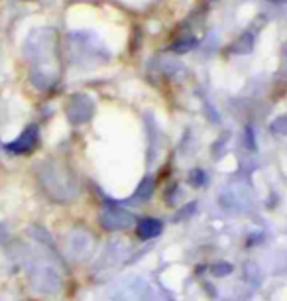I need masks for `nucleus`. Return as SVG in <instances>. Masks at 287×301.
<instances>
[{
    "label": "nucleus",
    "instance_id": "f257e3e1",
    "mask_svg": "<svg viewBox=\"0 0 287 301\" xmlns=\"http://www.w3.org/2000/svg\"><path fill=\"white\" fill-rule=\"evenodd\" d=\"M161 232V223L157 219H144L142 223L138 225V234L142 238H153Z\"/></svg>",
    "mask_w": 287,
    "mask_h": 301
}]
</instances>
